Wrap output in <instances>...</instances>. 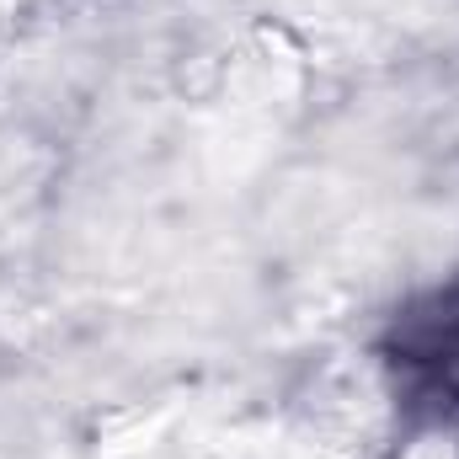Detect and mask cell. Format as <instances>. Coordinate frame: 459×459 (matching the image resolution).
Wrapping results in <instances>:
<instances>
[{
  "instance_id": "obj_1",
  "label": "cell",
  "mask_w": 459,
  "mask_h": 459,
  "mask_svg": "<svg viewBox=\"0 0 459 459\" xmlns=\"http://www.w3.org/2000/svg\"><path fill=\"white\" fill-rule=\"evenodd\" d=\"M390 368L411 406L459 411V283L417 294L390 326Z\"/></svg>"
}]
</instances>
